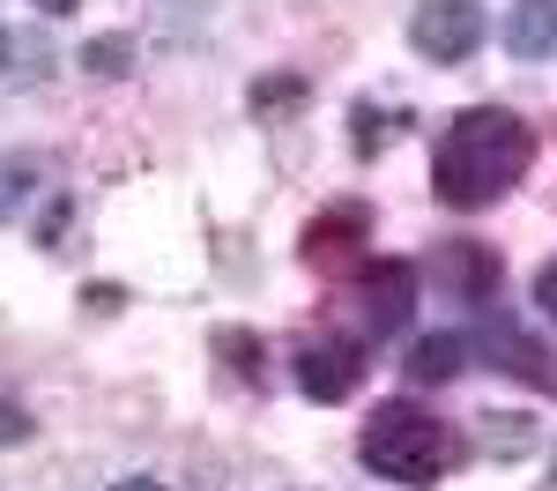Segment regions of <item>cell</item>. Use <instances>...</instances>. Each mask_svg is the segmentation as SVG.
Wrapping results in <instances>:
<instances>
[{"label": "cell", "mask_w": 557, "mask_h": 491, "mask_svg": "<svg viewBox=\"0 0 557 491\" xmlns=\"http://www.w3.org/2000/svg\"><path fill=\"white\" fill-rule=\"evenodd\" d=\"M535 164V134L520 112L506 105H469V112H454L446 134H438V149H431V194L446 201V209H491V201H506L520 179Z\"/></svg>", "instance_id": "cell-1"}, {"label": "cell", "mask_w": 557, "mask_h": 491, "mask_svg": "<svg viewBox=\"0 0 557 491\" xmlns=\"http://www.w3.org/2000/svg\"><path fill=\"white\" fill-rule=\"evenodd\" d=\"M454 432L438 425V417H424L417 402H380L372 409V425L357 432V462L372 469V477H386V484H409V491H431L446 469H454Z\"/></svg>", "instance_id": "cell-2"}, {"label": "cell", "mask_w": 557, "mask_h": 491, "mask_svg": "<svg viewBox=\"0 0 557 491\" xmlns=\"http://www.w3.org/2000/svg\"><path fill=\"white\" fill-rule=\"evenodd\" d=\"M483 38H491L483 0H424V8L409 15V45L424 52L431 67H461V60H475Z\"/></svg>", "instance_id": "cell-3"}, {"label": "cell", "mask_w": 557, "mask_h": 491, "mask_svg": "<svg viewBox=\"0 0 557 491\" xmlns=\"http://www.w3.org/2000/svg\"><path fill=\"white\" fill-rule=\"evenodd\" d=\"M469 351H483L491 365H506L513 380H528V388H543V395H557V365L543 343H528L513 320H498L491 306H475V328H469Z\"/></svg>", "instance_id": "cell-4"}, {"label": "cell", "mask_w": 557, "mask_h": 491, "mask_svg": "<svg viewBox=\"0 0 557 491\" xmlns=\"http://www.w3.org/2000/svg\"><path fill=\"white\" fill-rule=\"evenodd\" d=\"M357 312H364V335H372V343L401 335L409 312H417V268L409 261H372L364 283H357Z\"/></svg>", "instance_id": "cell-5"}, {"label": "cell", "mask_w": 557, "mask_h": 491, "mask_svg": "<svg viewBox=\"0 0 557 491\" xmlns=\"http://www.w3.org/2000/svg\"><path fill=\"white\" fill-rule=\"evenodd\" d=\"M364 388V351L357 343H305L298 351V395L305 402H349Z\"/></svg>", "instance_id": "cell-6"}, {"label": "cell", "mask_w": 557, "mask_h": 491, "mask_svg": "<svg viewBox=\"0 0 557 491\" xmlns=\"http://www.w3.org/2000/svg\"><path fill=\"white\" fill-rule=\"evenodd\" d=\"M498 254L483 246V238H454V246H438V291H454L461 306H491L498 298Z\"/></svg>", "instance_id": "cell-7"}, {"label": "cell", "mask_w": 557, "mask_h": 491, "mask_svg": "<svg viewBox=\"0 0 557 491\" xmlns=\"http://www.w3.org/2000/svg\"><path fill=\"white\" fill-rule=\"evenodd\" d=\"M372 238V209L364 201H335V209H320V217L305 223V261H343V254H357Z\"/></svg>", "instance_id": "cell-8"}, {"label": "cell", "mask_w": 557, "mask_h": 491, "mask_svg": "<svg viewBox=\"0 0 557 491\" xmlns=\"http://www.w3.org/2000/svg\"><path fill=\"white\" fill-rule=\"evenodd\" d=\"M498 38H506L513 60H550L557 52V0H513L506 23H498Z\"/></svg>", "instance_id": "cell-9"}, {"label": "cell", "mask_w": 557, "mask_h": 491, "mask_svg": "<svg viewBox=\"0 0 557 491\" xmlns=\"http://www.w3.org/2000/svg\"><path fill=\"white\" fill-rule=\"evenodd\" d=\"M461 372H469V335H454V328H446V335H424V343L409 351V380H417V388H446V380H461Z\"/></svg>", "instance_id": "cell-10"}, {"label": "cell", "mask_w": 557, "mask_h": 491, "mask_svg": "<svg viewBox=\"0 0 557 491\" xmlns=\"http://www.w3.org/2000/svg\"><path fill=\"white\" fill-rule=\"evenodd\" d=\"M349 149H357V157H380L386 142H394V127H401V112H380V105H357V112H349Z\"/></svg>", "instance_id": "cell-11"}, {"label": "cell", "mask_w": 557, "mask_h": 491, "mask_svg": "<svg viewBox=\"0 0 557 491\" xmlns=\"http://www.w3.org/2000/svg\"><path fill=\"white\" fill-rule=\"evenodd\" d=\"M215 357H223L238 380H260V365H268L260 335H246V328H215Z\"/></svg>", "instance_id": "cell-12"}, {"label": "cell", "mask_w": 557, "mask_h": 491, "mask_svg": "<svg viewBox=\"0 0 557 491\" xmlns=\"http://www.w3.org/2000/svg\"><path fill=\"white\" fill-rule=\"evenodd\" d=\"M75 67H89V75H127L134 67V38H120V30H112V38H89L83 52H75Z\"/></svg>", "instance_id": "cell-13"}, {"label": "cell", "mask_w": 557, "mask_h": 491, "mask_svg": "<svg viewBox=\"0 0 557 491\" xmlns=\"http://www.w3.org/2000/svg\"><path fill=\"white\" fill-rule=\"evenodd\" d=\"M246 105H253L260 120H283L290 105H305V75H268V83H253V97H246Z\"/></svg>", "instance_id": "cell-14"}, {"label": "cell", "mask_w": 557, "mask_h": 491, "mask_svg": "<svg viewBox=\"0 0 557 491\" xmlns=\"http://www.w3.org/2000/svg\"><path fill=\"white\" fill-rule=\"evenodd\" d=\"M30 432H38V425H30V409H15V402H0V446H23Z\"/></svg>", "instance_id": "cell-15"}, {"label": "cell", "mask_w": 557, "mask_h": 491, "mask_svg": "<svg viewBox=\"0 0 557 491\" xmlns=\"http://www.w3.org/2000/svg\"><path fill=\"white\" fill-rule=\"evenodd\" d=\"M535 306H543V320H557V261L535 268Z\"/></svg>", "instance_id": "cell-16"}, {"label": "cell", "mask_w": 557, "mask_h": 491, "mask_svg": "<svg viewBox=\"0 0 557 491\" xmlns=\"http://www.w3.org/2000/svg\"><path fill=\"white\" fill-rule=\"evenodd\" d=\"M104 491H164L157 477H120V484H104Z\"/></svg>", "instance_id": "cell-17"}, {"label": "cell", "mask_w": 557, "mask_h": 491, "mask_svg": "<svg viewBox=\"0 0 557 491\" xmlns=\"http://www.w3.org/2000/svg\"><path fill=\"white\" fill-rule=\"evenodd\" d=\"M45 15H75V8H83V0H38Z\"/></svg>", "instance_id": "cell-18"}, {"label": "cell", "mask_w": 557, "mask_h": 491, "mask_svg": "<svg viewBox=\"0 0 557 491\" xmlns=\"http://www.w3.org/2000/svg\"><path fill=\"white\" fill-rule=\"evenodd\" d=\"M8 60H15V38H8V30H0V67H8Z\"/></svg>", "instance_id": "cell-19"}, {"label": "cell", "mask_w": 557, "mask_h": 491, "mask_svg": "<svg viewBox=\"0 0 557 491\" xmlns=\"http://www.w3.org/2000/svg\"><path fill=\"white\" fill-rule=\"evenodd\" d=\"M550 477H557V462H550Z\"/></svg>", "instance_id": "cell-20"}]
</instances>
